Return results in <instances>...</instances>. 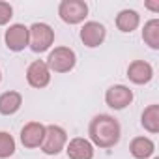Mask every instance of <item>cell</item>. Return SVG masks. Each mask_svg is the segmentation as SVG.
Returning a JSON list of instances; mask_svg holds the SVG:
<instances>
[{"label":"cell","instance_id":"12","mask_svg":"<svg viewBox=\"0 0 159 159\" xmlns=\"http://www.w3.org/2000/svg\"><path fill=\"white\" fill-rule=\"evenodd\" d=\"M66 152L69 159H92L94 157V146L86 139H81V137L69 140Z\"/></svg>","mask_w":159,"mask_h":159},{"label":"cell","instance_id":"17","mask_svg":"<svg viewBox=\"0 0 159 159\" xmlns=\"http://www.w3.org/2000/svg\"><path fill=\"white\" fill-rule=\"evenodd\" d=\"M142 125L150 133H157L159 131V105H150L148 109H144V112H142Z\"/></svg>","mask_w":159,"mask_h":159},{"label":"cell","instance_id":"18","mask_svg":"<svg viewBox=\"0 0 159 159\" xmlns=\"http://www.w3.org/2000/svg\"><path fill=\"white\" fill-rule=\"evenodd\" d=\"M15 152V140L10 133L0 131V159H6L10 155H13Z\"/></svg>","mask_w":159,"mask_h":159},{"label":"cell","instance_id":"5","mask_svg":"<svg viewBox=\"0 0 159 159\" xmlns=\"http://www.w3.org/2000/svg\"><path fill=\"white\" fill-rule=\"evenodd\" d=\"M86 13H88V6L83 0H64L58 8L60 19L67 25H77V23L84 21Z\"/></svg>","mask_w":159,"mask_h":159},{"label":"cell","instance_id":"1","mask_svg":"<svg viewBox=\"0 0 159 159\" xmlns=\"http://www.w3.org/2000/svg\"><path fill=\"white\" fill-rule=\"evenodd\" d=\"M90 139L99 148H112L120 140V124L109 114H99L90 124Z\"/></svg>","mask_w":159,"mask_h":159},{"label":"cell","instance_id":"19","mask_svg":"<svg viewBox=\"0 0 159 159\" xmlns=\"http://www.w3.org/2000/svg\"><path fill=\"white\" fill-rule=\"evenodd\" d=\"M13 17V10L8 2H0V25L10 23V19Z\"/></svg>","mask_w":159,"mask_h":159},{"label":"cell","instance_id":"2","mask_svg":"<svg viewBox=\"0 0 159 159\" xmlns=\"http://www.w3.org/2000/svg\"><path fill=\"white\" fill-rule=\"evenodd\" d=\"M54 41V30L45 23H36L28 28V43L34 52L47 51Z\"/></svg>","mask_w":159,"mask_h":159},{"label":"cell","instance_id":"4","mask_svg":"<svg viewBox=\"0 0 159 159\" xmlns=\"http://www.w3.org/2000/svg\"><path fill=\"white\" fill-rule=\"evenodd\" d=\"M66 140H67V135L60 125H47L45 127V137H43V142H41V150L47 155H56L64 150Z\"/></svg>","mask_w":159,"mask_h":159},{"label":"cell","instance_id":"15","mask_svg":"<svg viewBox=\"0 0 159 159\" xmlns=\"http://www.w3.org/2000/svg\"><path fill=\"white\" fill-rule=\"evenodd\" d=\"M139 21H140L139 19V13L135 10H124L116 17V26L122 32H133L139 26Z\"/></svg>","mask_w":159,"mask_h":159},{"label":"cell","instance_id":"8","mask_svg":"<svg viewBox=\"0 0 159 159\" xmlns=\"http://www.w3.org/2000/svg\"><path fill=\"white\" fill-rule=\"evenodd\" d=\"M6 45L11 51H23L28 45V28L25 25H11L6 30Z\"/></svg>","mask_w":159,"mask_h":159},{"label":"cell","instance_id":"6","mask_svg":"<svg viewBox=\"0 0 159 159\" xmlns=\"http://www.w3.org/2000/svg\"><path fill=\"white\" fill-rule=\"evenodd\" d=\"M26 81L34 88H45L51 81V71H49L47 64L41 62V60L32 62L26 69Z\"/></svg>","mask_w":159,"mask_h":159},{"label":"cell","instance_id":"13","mask_svg":"<svg viewBox=\"0 0 159 159\" xmlns=\"http://www.w3.org/2000/svg\"><path fill=\"white\" fill-rule=\"evenodd\" d=\"M21 105H23V98L19 92H6L0 96V114L10 116V114L17 112L21 109Z\"/></svg>","mask_w":159,"mask_h":159},{"label":"cell","instance_id":"14","mask_svg":"<svg viewBox=\"0 0 159 159\" xmlns=\"http://www.w3.org/2000/svg\"><path fill=\"white\" fill-rule=\"evenodd\" d=\"M129 150H131L133 157H137V159H146V157H150V155L153 153L155 146H153V142H152L150 139H146V137H137V139L131 140Z\"/></svg>","mask_w":159,"mask_h":159},{"label":"cell","instance_id":"3","mask_svg":"<svg viewBox=\"0 0 159 159\" xmlns=\"http://www.w3.org/2000/svg\"><path fill=\"white\" fill-rule=\"evenodd\" d=\"M75 62H77V56H75V52L71 49H67V47H56L49 54V58H47L45 64H47L49 69H52L56 73H67V71H71L75 67Z\"/></svg>","mask_w":159,"mask_h":159},{"label":"cell","instance_id":"11","mask_svg":"<svg viewBox=\"0 0 159 159\" xmlns=\"http://www.w3.org/2000/svg\"><path fill=\"white\" fill-rule=\"evenodd\" d=\"M127 77L131 79L135 84H144V83H148L150 79L153 77V69H152V66H150L148 62H144V60H135V62H131L129 67H127Z\"/></svg>","mask_w":159,"mask_h":159},{"label":"cell","instance_id":"9","mask_svg":"<svg viewBox=\"0 0 159 159\" xmlns=\"http://www.w3.org/2000/svg\"><path fill=\"white\" fill-rule=\"evenodd\" d=\"M43 137H45V125H41L39 122H30L21 131V142L26 148H38V146H41Z\"/></svg>","mask_w":159,"mask_h":159},{"label":"cell","instance_id":"7","mask_svg":"<svg viewBox=\"0 0 159 159\" xmlns=\"http://www.w3.org/2000/svg\"><path fill=\"white\" fill-rule=\"evenodd\" d=\"M105 101L111 109H125L131 101H133V92L127 88V86H122V84H116V86H111L105 94Z\"/></svg>","mask_w":159,"mask_h":159},{"label":"cell","instance_id":"10","mask_svg":"<svg viewBox=\"0 0 159 159\" xmlns=\"http://www.w3.org/2000/svg\"><path fill=\"white\" fill-rule=\"evenodd\" d=\"M81 39L86 47H98L103 43L105 39V26L101 23H96V21H90L83 26L81 30Z\"/></svg>","mask_w":159,"mask_h":159},{"label":"cell","instance_id":"22","mask_svg":"<svg viewBox=\"0 0 159 159\" xmlns=\"http://www.w3.org/2000/svg\"><path fill=\"white\" fill-rule=\"evenodd\" d=\"M155 159H159V157H155Z\"/></svg>","mask_w":159,"mask_h":159},{"label":"cell","instance_id":"16","mask_svg":"<svg viewBox=\"0 0 159 159\" xmlns=\"http://www.w3.org/2000/svg\"><path fill=\"white\" fill-rule=\"evenodd\" d=\"M142 39L146 41V45H150L152 49H159V21L152 19L144 25L142 30Z\"/></svg>","mask_w":159,"mask_h":159},{"label":"cell","instance_id":"20","mask_svg":"<svg viewBox=\"0 0 159 159\" xmlns=\"http://www.w3.org/2000/svg\"><path fill=\"white\" fill-rule=\"evenodd\" d=\"M146 6H148L150 10H153V11H159V2H148Z\"/></svg>","mask_w":159,"mask_h":159},{"label":"cell","instance_id":"21","mask_svg":"<svg viewBox=\"0 0 159 159\" xmlns=\"http://www.w3.org/2000/svg\"><path fill=\"white\" fill-rule=\"evenodd\" d=\"M0 79H2V75H0Z\"/></svg>","mask_w":159,"mask_h":159}]
</instances>
